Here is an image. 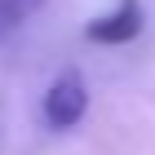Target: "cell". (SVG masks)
Listing matches in <instances>:
<instances>
[{"mask_svg": "<svg viewBox=\"0 0 155 155\" xmlns=\"http://www.w3.org/2000/svg\"><path fill=\"white\" fill-rule=\"evenodd\" d=\"M84 111H89V84L75 67H67L62 75H53V84L45 93V124L49 129H75L84 120Z\"/></svg>", "mask_w": 155, "mask_h": 155, "instance_id": "obj_1", "label": "cell"}, {"mask_svg": "<svg viewBox=\"0 0 155 155\" xmlns=\"http://www.w3.org/2000/svg\"><path fill=\"white\" fill-rule=\"evenodd\" d=\"M142 18H146L142 0H115V9L93 18L84 36L93 40V45H129V40L142 36Z\"/></svg>", "mask_w": 155, "mask_h": 155, "instance_id": "obj_2", "label": "cell"}, {"mask_svg": "<svg viewBox=\"0 0 155 155\" xmlns=\"http://www.w3.org/2000/svg\"><path fill=\"white\" fill-rule=\"evenodd\" d=\"M40 5H45V0H0V36H5V31H13L18 22H27Z\"/></svg>", "mask_w": 155, "mask_h": 155, "instance_id": "obj_3", "label": "cell"}]
</instances>
